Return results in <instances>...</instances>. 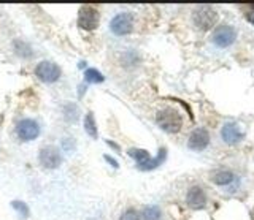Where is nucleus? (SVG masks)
<instances>
[{
    "mask_svg": "<svg viewBox=\"0 0 254 220\" xmlns=\"http://www.w3.org/2000/svg\"><path fill=\"white\" fill-rule=\"evenodd\" d=\"M156 124L167 133H178L183 128V116L175 108H162L156 112Z\"/></svg>",
    "mask_w": 254,
    "mask_h": 220,
    "instance_id": "nucleus-1",
    "label": "nucleus"
},
{
    "mask_svg": "<svg viewBox=\"0 0 254 220\" xmlns=\"http://www.w3.org/2000/svg\"><path fill=\"white\" fill-rule=\"evenodd\" d=\"M192 21L197 26V29L210 30L216 26V22H218V13H216L212 7H208V5H202V7H197L194 10Z\"/></svg>",
    "mask_w": 254,
    "mask_h": 220,
    "instance_id": "nucleus-2",
    "label": "nucleus"
},
{
    "mask_svg": "<svg viewBox=\"0 0 254 220\" xmlns=\"http://www.w3.org/2000/svg\"><path fill=\"white\" fill-rule=\"evenodd\" d=\"M61 74H62L61 67L54 64V62L43 60L35 67V76L40 79L42 83H46V84L56 83V81H59Z\"/></svg>",
    "mask_w": 254,
    "mask_h": 220,
    "instance_id": "nucleus-3",
    "label": "nucleus"
},
{
    "mask_svg": "<svg viewBox=\"0 0 254 220\" xmlns=\"http://www.w3.org/2000/svg\"><path fill=\"white\" fill-rule=\"evenodd\" d=\"M133 16L127 11H123V13H118L113 16V19L110 21V30L116 35V37H124L132 34L133 30Z\"/></svg>",
    "mask_w": 254,
    "mask_h": 220,
    "instance_id": "nucleus-4",
    "label": "nucleus"
},
{
    "mask_svg": "<svg viewBox=\"0 0 254 220\" xmlns=\"http://www.w3.org/2000/svg\"><path fill=\"white\" fill-rule=\"evenodd\" d=\"M100 24V13L95 7L83 5L78 11V26L85 30H95Z\"/></svg>",
    "mask_w": 254,
    "mask_h": 220,
    "instance_id": "nucleus-5",
    "label": "nucleus"
},
{
    "mask_svg": "<svg viewBox=\"0 0 254 220\" xmlns=\"http://www.w3.org/2000/svg\"><path fill=\"white\" fill-rule=\"evenodd\" d=\"M235 40H237V30L232 26H227V24L218 26L212 34L213 45H216L218 48H229L231 45H233Z\"/></svg>",
    "mask_w": 254,
    "mask_h": 220,
    "instance_id": "nucleus-6",
    "label": "nucleus"
},
{
    "mask_svg": "<svg viewBox=\"0 0 254 220\" xmlns=\"http://www.w3.org/2000/svg\"><path fill=\"white\" fill-rule=\"evenodd\" d=\"M16 135L21 141H34L40 136V125L34 119H22L16 124Z\"/></svg>",
    "mask_w": 254,
    "mask_h": 220,
    "instance_id": "nucleus-7",
    "label": "nucleus"
},
{
    "mask_svg": "<svg viewBox=\"0 0 254 220\" xmlns=\"http://www.w3.org/2000/svg\"><path fill=\"white\" fill-rule=\"evenodd\" d=\"M38 160H40V165L43 168H48V169L59 168L62 163L61 150L54 146H44L40 149V152H38Z\"/></svg>",
    "mask_w": 254,
    "mask_h": 220,
    "instance_id": "nucleus-8",
    "label": "nucleus"
},
{
    "mask_svg": "<svg viewBox=\"0 0 254 220\" xmlns=\"http://www.w3.org/2000/svg\"><path fill=\"white\" fill-rule=\"evenodd\" d=\"M210 144V133L207 128L199 127L190 131V135L188 138V147L190 150H195V152H200V150L207 149Z\"/></svg>",
    "mask_w": 254,
    "mask_h": 220,
    "instance_id": "nucleus-9",
    "label": "nucleus"
},
{
    "mask_svg": "<svg viewBox=\"0 0 254 220\" xmlns=\"http://www.w3.org/2000/svg\"><path fill=\"white\" fill-rule=\"evenodd\" d=\"M207 193L200 185H192L189 187V190L186 193V204L194 211H200L207 206Z\"/></svg>",
    "mask_w": 254,
    "mask_h": 220,
    "instance_id": "nucleus-10",
    "label": "nucleus"
},
{
    "mask_svg": "<svg viewBox=\"0 0 254 220\" xmlns=\"http://www.w3.org/2000/svg\"><path fill=\"white\" fill-rule=\"evenodd\" d=\"M221 138L222 141L229 146H235L243 140V131L240 130V125L235 122H226L221 128Z\"/></svg>",
    "mask_w": 254,
    "mask_h": 220,
    "instance_id": "nucleus-11",
    "label": "nucleus"
},
{
    "mask_svg": "<svg viewBox=\"0 0 254 220\" xmlns=\"http://www.w3.org/2000/svg\"><path fill=\"white\" fill-rule=\"evenodd\" d=\"M210 179L216 185H229L235 181V174L231 169H216L210 174Z\"/></svg>",
    "mask_w": 254,
    "mask_h": 220,
    "instance_id": "nucleus-12",
    "label": "nucleus"
},
{
    "mask_svg": "<svg viewBox=\"0 0 254 220\" xmlns=\"http://www.w3.org/2000/svg\"><path fill=\"white\" fill-rule=\"evenodd\" d=\"M127 154H129V157H132V159L137 162L138 169H142L145 165H148V162L152 159V157L149 155V152H148V150H146V149L132 147V149L127 150Z\"/></svg>",
    "mask_w": 254,
    "mask_h": 220,
    "instance_id": "nucleus-13",
    "label": "nucleus"
},
{
    "mask_svg": "<svg viewBox=\"0 0 254 220\" xmlns=\"http://www.w3.org/2000/svg\"><path fill=\"white\" fill-rule=\"evenodd\" d=\"M165 159H167V149L161 147V149H159L157 155L154 157V159H151V160L148 162V165H145V166L142 168V171H151V169H156L157 166L162 165V163L165 162Z\"/></svg>",
    "mask_w": 254,
    "mask_h": 220,
    "instance_id": "nucleus-14",
    "label": "nucleus"
},
{
    "mask_svg": "<svg viewBox=\"0 0 254 220\" xmlns=\"http://www.w3.org/2000/svg\"><path fill=\"white\" fill-rule=\"evenodd\" d=\"M85 130L86 133L92 138V140H97L99 138V130H97V124H95V117L92 112H87L85 116Z\"/></svg>",
    "mask_w": 254,
    "mask_h": 220,
    "instance_id": "nucleus-15",
    "label": "nucleus"
},
{
    "mask_svg": "<svg viewBox=\"0 0 254 220\" xmlns=\"http://www.w3.org/2000/svg\"><path fill=\"white\" fill-rule=\"evenodd\" d=\"M142 220H162V211L156 204H149L143 207Z\"/></svg>",
    "mask_w": 254,
    "mask_h": 220,
    "instance_id": "nucleus-16",
    "label": "nucleus"
},
{
    "mask_svg": "<svg viewBox=\"0 0 254 220\" xmlns=\"http://www.w3.org/2000/svg\"><path fill=\"white\" fill-rule=\"evenodd\" d=\"M85 81L89 84H100L105 81V76L97 70V68H87L85 72Z\"/></svg>",
    "mask_w": 254,
    "mask_h": 220,
    "instance_id": "nucleus-17",
    "label": "nucleus"
},
{
    "mask_svg": "<svg viewBox=\"0 0 254 220\" xmlns=\"http://www.w3.org/2000/svg\"><path fill=\"white\" fill-rule=\"evenodd\" d=\"M78 114H80V110L75 103H67L65 105V108H64V117H65V121L76 122L78 121Z\"/></svg>",
    "mask_w": 254,
    "mask_h": 220,
    "instance_id": "nucleus-18",
    "label": "nucleus"
},
{
    "mask_svg": "<svg viewBox=\"0 0 254 220\" xmlns=\"http://www.w3.org/2000/svg\"><path fill=\"white\" fill-rule=\"evenodd\" d=\"M119 220H142V214H140L137 209H133V207H129V209H126L123 214H121Z\"/></svg>",
    "mask_w": 254,
    "mask_h": 220,
    "instance_id": "nucleus-19",
    "label": "nucleus"
},
{
    "mask_svg": "<svg viewBox=\"0 0 254 220\" xmlns=\"http://www.w3.org/2000/svg\"><path fill=\"white\" fill-rule=\"evenodd\" d=\"M11 206H13V209H16L19 214H21L22 219L29 217V207H27V204L24 203V201H13Z\"/></svg>",
    "mask_w": 254,
    "mask_h": 220,
    "instance_id": "nucleus-20",
    "label": "nucleus"
},
{
    "mask_svg": "<svg viewBox=\"0 0 254 220\" xmlns=\"http://www.w3.org/2000/svg\"><path fill=\"white\" fill-rule=\"evenodd\" d=\"M123 64L124 65H135V64H138V55L135 54V53H126L124 55H123Z\"/></svg>",
    "mask_w": 254,
    "mask_h": 220,
    "instance_id": "nucleus-21",
    "label": "nucleus"
},
{
    "mask_svg": "<svg viewBox=\"0 0 254 220\" xmlns=\"http://www.w3.org/2000/svg\"><path fill=\"white\" fill-rule=\"evenodd\" d=\"M246 19L254 26V5H251V7L248 8V11H246Z\"/></svg>",
    "mask_w": 254,
    "mask_h": 220,
    "instance_id": "nucleus-22",
    "label": "nucleus"
},
{
    "mask_svg": "<svg viewBox=\"0 0 254 220\" xmlns=\"http://www.w3.org/2000/svg\"><path fill=\"white\" fill-rule=\"evenodd\" d=\"M105 160H106L108 163H110V165H111L113 168H119V163H118L116 160H114L111 155H105Z\"/></svg>",
    "mask_w": 254,
    "mask_h": 220,
    "instance_id": "nucleus-23",
    "label": "nucleus"
},
{
    "mask_svg": "<svg viewBox=\"0 0 254 220\" xmlns=\"http://www.w3.org/2000/svg\"><path fill=\"white\" fill-rule=\"evenodd\" d=\"M106 144H108V146H111L113 149H116V150H119V146H118V144H116V143H113V141H110V140H106Z\"/></svg>",
    "mask_w": 254,
    "mask_h": 220,
    "instance_id": "nucleus-24",
    "label": "nucleus"
},
{
    "mask_svg": "<svg viewBox=\"0 0 254 220\" xmlns=\"http://www.w3.org/2000/svg\"><path fill=\"white\" fill-rule=\"evenodd\" d=\"M78 67H80V68H85V67H86V62H80Z\"/></svg>",
    "mask_w": 254,
    "mask_h": 220,
    "instance_id": "nucleus-25",
    "label": "nucleus"
}]
</instances>
